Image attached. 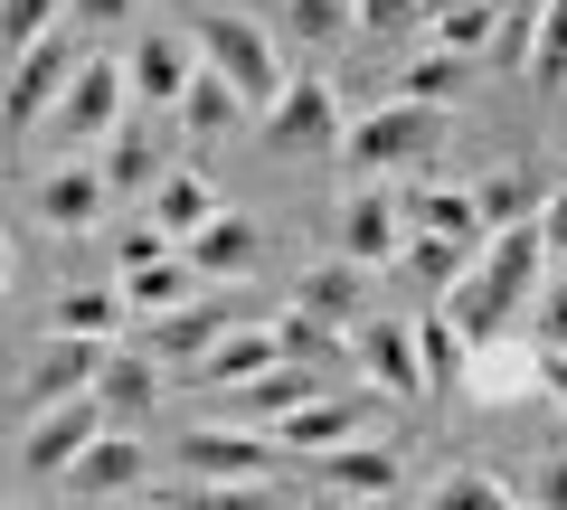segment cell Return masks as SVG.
Returning a JSON list of instances; mask_svg holds the SVG:
<instances>
[{
	"label": "cell",
	"instance_id": "obj_1",
	"mask_svg": "<svg viewBox=\"0 0 567 510\" xmlns=\"http://www.w3.org/2000/svg\"><path fill=\"white\" fill-rule=\"evenodd\" d=\"M445 152V104L435 95H379L360 123H341V162L360 180H388V170H416Z\"/></svg>",
	"mask_w": 567,
	"mask_h": 510
},
{
	"label": "cell",
	"instance_id": "obj_2",
	"mask_svg": "<svg viewBox=\"0 0 567 510\" xmlns=\"http://www.w3.org/2000/svg\"><path fill=\"white\" fill-rule=\"evenodd\" d=\"M181 464L199 472V491H189V501H199V510H227V501H246V491H256V472L284 464V435L246 426V416H218V426H189V435H181Z\"/></svg>",
	"mask_w": 567,
	"mask_h": 510
},
{
	"label": "cell",
	"instance_id": "obj_3",
	"mask_svg": "<svg viewBox=\"0 0 567 510\" xmlns=\"http://www.w3.org/2000/svg\"><path fill=\"white\" fill-rule=\"evenodd\" d=\"M293 464H303V482L331 491V501H398L406 491V454L379 445V435H341V445H312V454H293Z\"/></svg>",
	"mask_w": 567,
	"mask_h": 510
},
{
	"label": "cell",
	"instance_id": "obj_4",
	"mask_svg": "<svg viewBox=\"0 0 567 510\" xmlns=\"http://www.w3.org/2000/svg\"><path fill=\"white\" fill-rule=\"evenodd\" d=\"M123 104H133V76H123V58H76L66 95L48 104V133H58V152H95L104 133H114Z\"/></svg>",
	"mask_w": 567,
	"mask_h": 510
},
{
	"label": "cell",
	"instance_id": "obj_5",
	"mask_svg": "<svg viewBox=\"0 0 567 510\" xmlns=\"http://www.w3.org/2000/svg\"><path fill=\"white\" fill-rule=\"evenodd\" d=\"M199 58L218 66L227 85H237L246 104H275V85H284V58H275V39H265V20H246V10H208L199 20Z\"/></svg>",
	"mask_w": 567,
	"mask_h": 510
},
{
	"label": "cell",
	"instance_id": "obj_6",
	"mask_svg": "<svg viewBox=\"0 0 567 510\" xmlns=\"http://www.w3.org/2000/svg\"><path fill=\"white\" fill-rule=\"evenodd\" d=\"M265 143L293 152V162L341 152V95H331V76H284L275 104H265Z\"/></svg>",
	"mask_w": 567,
	"mask_h": 510
},
{
	"label": "cell",
	"instance_id": "obj_7",
	"mask_svg": "<svg viewBox=\"0 0 567 510\" xmlns=\"http://www.w3.org/2000/svg\"><path fill=\"white\" fill-rule=\"evenodd\" d=\"M76 29H48V39H29L20 58H10V95H0V123H10V133H39L48 123V104L66 95V76H76Z\"/></svg>",
	"mask_w": 567,
	"mask_h": 510
},
{
	"label": "cell",
	"instance_id": "obj_8",
	"mask_svg": "<svg viewBox=\"0 0 567 510\" xmlns=\"http://www.w3.org/2000/svg\"><path fill=\"white\" fill-rule=\"evenodd\" d=\"M95 426H114L95 388H85V397H48V407L20 426V472H29V482H58V472L95 445Z\"/></svg>",
	"mask_w": 567,
	"mask_h": 510
},
{
	"label": "cell",
	"instance_id": "obj_9",
	"mask_svg": "<svg viewBox=\"0 0 567 510\" xmlns=\"http://www.w3.org/2000/svg\"><path fill=\"white\" fill-rule=\"evenodd\" d=\"M58 491L66 501H142V491H152V454H142V435L95 426V445L58 472Z\"/></svg>",
	"mask_w": 567,
	"mask_h": 510
},
{
	"label": "cell",
	"instance_id": "obj_10",
	"mask_svg": "<svg viewBox=\"0 0 567 510\" xmlns=\"http://www.w3.org/2000/svg\"><path fill=\"white\" fill-rule=\"evenodd\" d=\"M464 397L473 407H520V397H539V341H520V331H483V341H464Z\"/></svg>",
	"mask_w": 567,
	"mask_h": 510
},
{
	"label": "cell",
	"instance_id": "obj_11",
	"mask_svg": "<svg viewBox=\"0 0 567 510\" xmlns=\"http://www.w3.org/2000/svg\"><path fill=\"white\" fill-rule=\"evenodd\" d=\"M425 39L454 48V58L502 48V58L520 66V58H529V10H520V0H454V10H425Z\"/></svg>",
	"mask_w": 567,
	"mask_h": 510
},
{
	"label": "cell",
	"instance_id": "obj_12",
	"mask_svg": "<svg viewBox=\"0 0 567 510\" xmlns=\"http://www.w3.org/2000/svg\"><path fill=\"white\" fill-rule=\"evenodd\" d=\"M227 331H237V312H227L218 293L199 284V293H189V303H171V312H142V331H133V341L152 350V360H162V368H189V360H208V350H218Z\"/></svg>",
	"mask_w": 567,
	"mask_h": 510
},
{
	"label": "cell",
	"instance_id": "obj_13",
	"mask_svg": "<svg viewBox=\"0 0 567 510\" xmlns=\"http://www.w3.org/2000/svg\"><path fill=\"white\" fill-rule=\"evenodd\" d=\"M341 256H360L369 274H388L406 256V208H398L388 180H350V199H341Z\"/></svg>",
	"mask_w": 567,
	"mask_h": 510
},
{
	"label": "cell",
	"instance_id": "obj_14",
	"mask_svg": "<svg viewBox=\"0 0 567 510\" xmlns=\"http://www.w3.org/2000/svg\"><path fill=\"white\" fill-rule=\"evenodd\" d=\"M104 189H152V180H162V170H171V133H162V104H123V114H114V133H104Z\"/></svg>",
	"mask_w": 567,
	"mask_h": 510
},
{
	"label": "cell",
	"instance_id": "obj_15",
	"mask_svg": "<svg viewBox=\"0 0 567 510\" xmlns=\"http://www.w3.org/2000/svg\"><path fill=\"white\" fill-rule=\"evenodd\" d=\"M123 76H133V104H181V85L199 76V39H181V29H142L133 48H123Z\"/></svg>",
	"mask_w": 567,
	"mask_h": 510
},
{
	"label": "cell",
	"instance_id": "obj_16",
	"mask_svg": "<svg viewBox=\"0 0 567 510\" xmlns=\"http://www.w3.org/2000/svg\"><path fill=\"white\" fill-rule=\"evenodd\" d=\"M181 256L199 266V284H237V274H256L265 237H256V218H237V208H208V218L181 237Z\"/></svg>",
	"mask_w": 567,
	"mask_h": 510
},
{
	"label": "cell",
	"instance_id": "obj_17",
	"mask_svg": "<svg viewBox=\"0 0 567 510\" xmlns=\"http://www.w3.org/2000/svg\"><path fill=\"white\" fill-rule=\"evenodd\" d=\"M95 360H104V341H85V331H58V322H48V341L29 350L20 397H29V407H48V397H85V388H95Z\"/></svg>",
	"mask_w": 567,
	"mask_h": 510
},
{
	"label": "cell",
	"instance_id": "obj_18",
	"mask_svg": "<svg viewBox=\"0 0 567 510\" xmlns=\"http://www.w3.org/2000/svg\"><path fill=\"white\" fill-rule=\"evenodd\" d=\"M104 170L95 162H58V170H39V189H29V208H39V227H58V237H85V227L104 218Z\"/></svg>",
	"mask_w": 567,
	"mask_h": 510
},
{
	"label": "cell",
	"instance_id": "obj_19",
	"mask_svg": "<svg viewBox=\"0 0 567 510\" xmlns=\"http://www.w3.org/2000/svg\"><path fill=\"white\" fill-rule=\"evenodd\" d=\"M350 360L369 368V388H379V397H416L425 388L416 322H360V331H350Z\"/></svg>",
	"mask_w": 567,
	"mask_h": 510
},
{
	"label": "cell",
	"instance_id": "obj_20",
	"mask_svg": "<svg viewBox=\"0 0 567 510\" xmlns=\"http://www.w3.org/2000/svg\"><path fill=\"white\" fill-rule=\"evenodd\" d=\"M312 388H322V378H312L303 360H265L256 378H237V388H218V397H227V416H246V426H265V435H275L284 416H293V407L312 397Z\"/></svg>",
	"mask_w": 567,
	"mask_h": 510
},
{
	"label": "cell",
	"instance_id": "obj_21",
	"mask_svg": "<svg viewBox=\"0 0 567 510\" xmlns=\"http://www.w3.org/2000/svg\"><path fill=\"white\" fill-rule=\"evenodd\" d=\"M369 416H379V388H360V397H322L312 388L275 435H284V454H312V445H341V435H369Z\"/></svg>",
	"mask_w": 567,
	"mask_h": 510
},
{
	"label": "cell",
	"instance_id": "obj_22",
	"mask_svg": "<svg viewBox=\"0 0 567 510\" xmlns=\"http://www.w3.org/2000/svg\"><path fill=\"white\" fill-rule=\"evenodd\" d=\"M95 397H104V416H142L152 397H162V360L142 341H104V360H95Z\"/></svg>",
	"mask_w": 567,
	"mask_h": 510
},
{
	"label": "cell",
	"instance_id": "obj_23",
	"mask_svg": "<svg viewBox=\"0 0 567 510\" xmlns=\"http://www.w3.org/2000/svg\"><path fill=\"white\" fill-rule=\"evenodd\" d=\"M171 114H181V133H189V143H227V133H237V123H246V114H256V104H246V95H237V85H227V76H218V66H208V58H199V76H189V85H181V104H171Z\"/></svg>",
	"mask_w": 567,
	"mask_h": 510
},
{
	"label": "cell",
	"instance_id": "obj_24",
	"mask_svg": "<svg viewBox=\"0 0 567 510\" xmlns=\"http://www.w3.org/2000/svg\"><path fill=\"white\" fill-rule=\"evenodd\" d=\"M293 303L322 312V322H341V331H360L369 322V266L360 256H331V266H312L303 284H293Z\"/></svg>",
	"mask_w": 567,
	"mask_h": 510
},
{
	"label": "cell",
	"instance_id": "obj_25",
	"mask_svg": "<svg viewBox=\"0 0 567 510\" xmlns=\"http://www.w3.org/2000/svg\"><path fill=\"white\" fill-rule=\"evenodd\" d=\"M398 208H406V227H416V237H464V246H483V208H473V189L416 180V189H398Z\"/></svg>",
	"mask_w": 567,
	"mask_h": 510
},
{
	"label": "cell",
	"instance_id": "obj_26",
	"mask_svg": "<svg viewBox=\"0 0 567 510\" xmlns=\"http://www.w3.org/2000/svg\"><path fill=\"white\" fill-rule=\"evenodd\" d=\"M473 208H483V237H492V227L539 218V208H548V170H539V162H502L483 189H473Z\"/></svg>",
	"mask_w": 567,
	"mask_h": 510
},
{
	"label": "cell",
	"instance_id": "obj_27",
	"mask_svg": "<svg viewBox=\"0 0 567 510\" xmlns=\"http://www.w3.org/2000/svg\"><path fill=\"white\" fill-rule=\"evenodd\" d=\"M189 293H199V266H189L181 246H171V256H142V266H123V303H133V322H142V312L189 303Z\"/></svg>",
	"mask_w": 567,
	"mask_h": 510
},
{
	"label": "cell",
	"instance_id": "obj_28",
	"mask_svg": "<svg viewBox=\"0 0 567 510\" xmlns=\"http://www.w3.org/2000/svg\"><path fill=\"white\" fill-rule=\"evenodd\" d=\"M265 360H284V350H275V331H256V322H237V331H227L218 350H208V360H189V378H199V388L218 397V388H237V378H256Z\"/></svg>",
	"mask_w": 567,
	"mask_h": 510
},
{
	"label": "cell",
	"instance_id": "obj_29",
	"mask_svg": "<svg viewBox=\"0 0 567 510\" xmlns=\"http://www.w3.org/2000/svg\"><path fill=\"white\" fill-rule=\"evenodd\" d=\"M142 199H152V227H162V237L181 246L189 227H199L208 208H218V189H208V170H162V180L142 189Z\"/></svg>",
	"mask_w": 567,
	"mask_h": 510
},
{
	"label": "cell",
	"instance_id": "obj_30",
	"mask_svg": "<svg viewBox=\"0 0 567 510\" xmlns=\"http://www.w3.org/2000/svg\"><path fill=\"white\" fill-rule=\"evenodd\" d=\"M520 76L539 85V95H558V85H567V0H539V10H529V58H520Z\"/></svg>",
	"mask_w": 567,
	"mask_h": 510
},
{
	"label": "cell",
	"instance_id": "obj_31",
	"mask_svg": "<svg viewBox=\"0 0 567 510\" xmlns=\"http://www.w3.org/2000/svg\"><path fill=\"white\" fill-rule=\"evenodd\" d=\"M48 322H58V331H85V341H114V331L133 322V303H123V293L76 284V293H58V303H48Z\"/></svg>",
	"mask_w": 567,
	"mask_h": 510
},
{
	"label": "cell",
	"instance_id": "obj_32",
	"mask_svg": "<svg viewBox=\"0 0 567 510\" xmlns=\"http://www.w3.org/2000/svg\"><path fill=\"white\" fill-rule=\"evenodd\" d=\"M275 350H284V360H303V368H322V360H341V350H350V331H341V322H322V312H303V303H293V312L275 322Z\"/></svg>",
	"mask_w": 567,
	"mask_h": 510
},
{
	"label": "cell",
	"instance_id": "obj_33",
	"mask_svg": "<svg viewBox=\"0 0 567 510\" xmlns=\"http://www.w3.org/2000/svg\"><path fill=\"white\" fill-rule=\"evenodd\" d=\"M398 266L416 274L425 293H454V274L473 266V246H464V237H416V227H406V256H398Z\"/></svg>",
	"mask_w": 567,
	"mask_h": 510
},
{
	"label": "cell",
	"instance_id": "obj_34",
	"mask_svg": "<svg viewBox=\"0 0 567 510\" xmlns=\"http://www.w3.org/2000/svg\"><path fill=\"white\" fill-rule=\"evenodd\" d=\"M435 510H502L511 501V482H492L483 464H454V472H435V491H425Z\"/></svg>",
	"mask_w": 567,
	"mask_h": 510
},
{
	"label": "cell",
	"instance_id": "obj_35",
	"mask_svg": "<svg viewBox=\"0 0 567 510\" xmlns=\"http://www.w3.org/2000/svg\"><path fill=\"white\" fill-rule=\"evenodd\" d=\"M48 29H66V0H0V58H20Z\"/></svg>",
	"mask_w": 567,
	"mask_h": 510
},
{
	"label": "cell",
	"instance_id": "obj_36",
	"mask_svg": "<svg viewBox=\"0 0 567 510\" xmlns=\"http://www.w3.org/2000/svg\"><path fill=\"white\" fill-rule=\"evenodd\" d=\"M520 331H529V341H567V256H548V274H539V293H529Z\"/></svg>",
	"mask_w": 567,
	"mask_h": 510
},
{
	"label": "cell",
	"instance_id": "obj_37",
	"mask_svg": "<svg viewBox=\"0 0 567 510\" xmlns=\"http://www.w3.org/2000/svg\"><path fill=\"white\" fill-rule=\"evenodd\" d=\"M416 360H425V378H454V368H464V322H454L445 303L416 322Z\"/></svg>",
	"mask_w": 567,
	"mask_h": 510
},
{
	"label": "cell",
	"instance_id": "obj_38",
	"mask_svg": "<svg viewBox=\"0 0 567 510\" xmlns=\"http://www.w3.org/2000/svg\"><path fill=\"white\" fill-rule=\"evenodd\" d=\"M284 29H293V39H350V29H360V10H350V0H284Z\"/></svg>",
	"mask_w": 567,
	"mask_h": 510
},
{
	"label": "cell",
	"instance_id": "obj_39",
	"mask_svg": "<svg viewBox=\"0 0 567 510\" xmlns=\"http://www.w3.org/2000/svg\"><path fill=\"white\" fill-rule=\"evenodd\" d=\"M464 66H473V58H454V48H425V58H406L398 95H435V104H445L454 85H464Z\"/></svg>",
	"mask_w": 567,
	"mask_h": 510
},
{
	"label": "cell",
	"instance_id": "obj_40",
	"mask_svg": "<svg viewBox=\"0 0 567 510\" xmlns=\"http://www.w3.org/2000/svg\"><path fill=\"white\" fill-rule=\"evenodd\" d=\"M142 20V0H66V29H123Z\"/></svg>",
	"mask_w": 567,
	"mask_h": 510
},
{
	"label": "cell",
	"instance_id": "obj_41",
	"mask_svg": "<svg viewBox=\"0 0 567 510\" xmlns=\"http://www.w3.org/2000/svg\"><path fill=\"white\" fill-rule=\"evenodd\" d=\"M539 397L567 416V341H539Z\"/></svg>",
	"mask_w": 567,
	"mask_h": 510
},
{
	"label": "cell",
	"instance_id": "obj_42",
	"mask_svg": "<svg viewBox=\"0 0 567 510\" xmlns=\"http://www.w3.org/2000/svg\"><path fill=\"white\" fill-rule=\"evenodd\" d=\"M360 10V29H406V20H425V0H350Z\"/></svg>",
	"mask_w": 567,
	"mask_h": 510
},
{
	"label": "cell",
	"instance_id": "obj_43",
	"mask_svg": "<svg viewBox=\"0 0 567 510\" xmlns=\"http://www.w3.org/2000/svg\"><path fill=\"white\" fill-rule=\"evenodd\" d=\"M529 501H548V510H567V454H548V464L529 472Z\"/></svg>",
	"mask_w": 567,
	"mask_h": 510
},
{
	"label": "cell",
	"instance_id": "obj_44",
	"mask_svg": "<svg viewBox=\"0 0 567 510\" xmlns=\"http://www.w3.org/2000/svg\"><path fill=\"white\" fill-rule=\"evenodd\" d=\"M539 237H548V246H558V256H567V180L548 189V208H539Z\"/></svg>",
	"mask_w": 567,
	"mask_h": 510
},
{
	"label": "cell",
	"instance_id": "obj_45",
	"mask_svg": "<svg viewBox=\"0 0 567 510\" xmlns=\"http://www.w3.org/2000/svg\"><path fill=\"white\" fill-rule=\"evenodd\" d=\"M0 293H10V237H0Z\"/></svg>",
	"mask_w": 567,
	"mask_h": 510
},
{
	"label": "cell",
	"instance_id": "obj_46",
	"mask_svg": "<svg viewBox=\"0 0 567 510\" xmlns=\"http://www.w3.org/2000/svg\"><path fill=\"white\" fill-rule=\"evenodd\" d=\"M425 10H454V0H425Z\"/></svg>",
	"mask_w": 567,
	"mask_h": 510
}]
</instances>
